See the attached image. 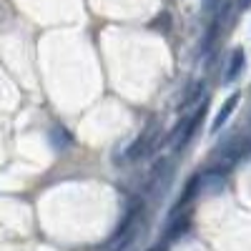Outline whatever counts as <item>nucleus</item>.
<instances>
[{
  "label": "nucleus",
  "mask_w": 251,
  "mask_h": 251,
  "mask_svg": "<svg viewBox=\"0 0 251 251\" xmlns=\"http://www.w3.org/2000/svg\"><path fill=\"white\" fill-rule=\"evenodd\" d=\"M153 141H156V133L143 131V133L128 146V151H126V161H136V158H141L143 153H149V151L153 149Z\"/></svg>",
  "instance_id": "1"
},
{
  "label": "nucleus",
  "mask_w": 251,
  "mask_h": 251,
  "mask_svg": "<svg viewBox=\"0 0 251 251\" xmlns=\"http://www.w3.org/2000/svg\"><path fill=\"white\" fill-rule=\"evenodd\" d=\"M246 66V55H244V48H234L231 55H228V63H226V71H224V83H234L241 71Z\"/></svg>",
  "instance_id": "2"
},
{
  "label": "nucleus",
  "mask_w": 251,
  "mask_h": 251,
  "mask_svg": "<svg viewBox=\"0 0 251 251\" xmlns=\"http://www.w3.org/2000/svg\"><path fill=\"white\" fill-rule=\"evenodd\" d=\"M236 106H239V93H231V96L221 103V108H219V113H216V118H214V123H211V133H216V131L224 128L226 121L231 118V113L236 111Z\"/></svg>",
  "instance_id": "3"
},
{
  "label": "nucleus",
  "mask_w": 251,
  "mask_h": 251,
  "mask_svg": "<svg viewBox=\"0 0 251 251\" xmlns=\"http://www.w3.org/2000/svg\"><path fill=\"white\" fill-rule=\"evenodd\" d=\"M50 141H53V146H55V149H66V146L71 143V138H68V131H63V128H53V133H50Z\"/></svg>",
  "instance_id": "4"
},
{
  "label": "nucleus",
  "mask_w": 251,
  "mask_h": 251,
  "mask_svg": "<svg viewBox=\"0 0 251 251\" xmlns=\"http://www.w3.org/2000/svg\"><path fill=\"white\" fill-rule=\"evenodd\" d=\"M201 91H203V86H201V83H196V86L191 88V91H188V96H186V100H183V106H188V103H194L199 96H201ZM181 106V108H183Z\"/></svg>",
  "instance_id": "5"
},
{
  "label": "nucleus",
  "mask_w": 251,
  "mask_h": 251,
  "mask_svg": "<svg viewBox=\"0 0 251 251\" xmlns=\"http://www.w3.org/2000/svg\"><path fill=\"white\" fill-rule=\"evenodd\" d=\"M239 8L241 10H249L251 8V0H239Z\"/></svg>",
  "instance_id": "6"
}]
</instances>
